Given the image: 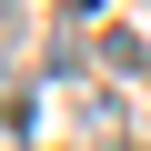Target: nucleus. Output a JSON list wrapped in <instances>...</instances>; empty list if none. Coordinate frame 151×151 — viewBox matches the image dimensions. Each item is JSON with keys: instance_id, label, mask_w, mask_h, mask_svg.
<instances>
[{"instance_id": "obj_1", "label": "nucleus", "mask_w": 151, "mask_h": 151, "mask_svg": "<svg viewBox=\"0 0 151 151\" xmlns=\"http://www.w3.org/2000/svg\"><path fill=\"white\" fill-rule=\"evenodd\" d=\"M81 141H91V151H121V141H131V111H121L111 91H91V101H81Z\"/></svg>"}, {"instance_id": "obj_2", "label": "nucleus", "mask_w": 151, "mask_h": 151, "mask_svg": "<svg viewBox=\"0 0 151 151\" xmlns=\"http://www.w3.org/2000/svg\"><path fill=\"white\" fill-rule=\"evenodd\" d=\"M60 10H70V20H91V10H101V0H60Z\"/></svg>"}, {"instance_id": "obj_3", "label": "nucleus", "mask_w": 151, "mask_h": 151, "mask_svg": "<svg viewBox=\"0 0 151 151\" xmlns=\"http://www.w3.org/2000/svg\"><path fill=\"white\" fill-rule=\"evenodd\" d=\"M0 151H20V141H10V121H0Z\"/></svg>"}]
</instances>
